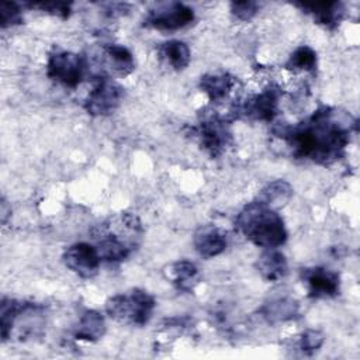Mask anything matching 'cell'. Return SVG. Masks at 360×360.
<instances>
[{"mask_svg": "<svg viewBox=\"0 0 360 360\" xmlns=\"http://www.w3.org/2000/svg\"><path fill=\"white\" fill-rule=\"evenodd\" d=\"M356 131V118L330 105L316 108L295 125L277 124L273 128V134L290 146L292 156L322 166L332 165L345 155Z\"/></svg>", "mask_w": 360, "mask_h": 360, "instance_id": "obj_1", "label": "cell"}, {"mask_svg": "<svg viewBox=\"0 0 360 360\" xmlns=\"http://www.w3.org/2000/svg\"><path fill=\"white\" fill-rule=\"evenodd\" d=\"M143 226L138 215L118 212L91 228V238L101 262L121 263L141 245Z\"/></svg>", "mask_w": 360, "mask_h": 360, "instance_id": "obj_2", "label": "cell"}, {"mask_svg": "<svg viewBox=\"0 0 360 360\" xmlns=\"http://www.w3.org/2000/svg\"><path fill=\"white\" fill-rule=\"evenodd\" d=\"M238 231L253 245L263 249H277L287 240V229L277 210L253 200L236 215Z\"/></svg>", "mask_w": 360, "mask_h": 360, "instance_id": "obj_3", "label": "cell"}, {"mask_svg": "<svg viewBox=\"0 0 360 360\" xmlns=\"http://www.w3.org/2000/svg\"><path fill=\"white\" fill-rule=\"evenodd\" d=\"M155 307L153 295L142 288L115 294L105 301V312L111 319L132 326L146 325L152 318Z\"/></svg>", "mask_w": 360, "mask_h": 360, "instance_id": "obj_4", "label": "cell"}, {"mask_svg": "<svg viewBox=\"0 0 360 360\" xmlns=\"http://www.w3.org/2000/svg\"><path fill=\"white\" fill-rule=\"evenodd\" d=\"M190 135L198 142L200 148L212 159L224 155L226 149L232 145L233 139L231 122L214 110L200 114L197 125L190 128Z\"/></svg>", "mask_w": 360, "mask_h": 360, "instance_id": "obj_5", "label": "cell"}, {"mask_svg": "<svg viewBox=\"0 0 360 360\" xmlns=\"http://www.w3.org/2000/svg\"><path fill=\"white\" fill-rule=\"evenodd\" d=\"M87 59L82 53L53 49L46 59V76L69 89L77 87L87 75Z\"/></svg>", "mask_w": 360, "mask_h": 360, "instance_id": "obj_6", "label": "cell"}, {"mask_svg": "<svg viewBox=\"0 0 360 360\" xmlns=\"http://www.w3.org/2000/svg\"><path fill=\"white\" fill-rule=\"evenodd\" d=\"M124 98V89L105 73L94 77L91 90L84 98L83 108L91 117H105L112 114Z\"/></svg>", "mask_w": 360, "mask_h": 360, "instance_id": "obj_7", "label": "cell"}, {"mask_svg": "<svg viewBox=\"0 0 360 360\" xmlns=\"http://www.w3.org/2000/svg\"><path fill=\"white\" fill-rule=\"evenodd\" d=\"M281 94V89L271 83L262 91L250 94L243 101H240L235 108V117L252 121L271 122L277 115Z\"/></svg>", "mask_w": 360, "mask_h": 360, "instance_id": "obj_8", "label": "cell"}, {"mask_svg": "<svg viewBox=\"0 0 360 360\" xmlns=\"http://www.w3.org/2000/svg\"><path fill=\"white\" fill-rule=\"evenodd\" d=\"M194 17V10L187 4L179 1L159 3L146 13L143 25L159 31H176L191 24Z\"/></svg>", "mask_w": 360, "mask_h": 360, "instance_id": "obj_9", "label": "cell"}, {"mask_svg": "<svg viewBox=\"0 0 360 360\" xmlns=\"http://www.w3.org/2000/svg\"><path fill=\"white\" fill-rule=\"evenodd\" d=\"M65 266L82 278L94 277L101 264V257L94 245L87 242H77L70 245L62 255Z\"/></svg>", "mask_w": 360, "mask_h": 360, "instance_id": "obj_10", "label": "cell"}, {"mask_svg": "<svg viewBox=\"0 0 360 360\" xmlns=\"http://www.w3.org/2000/svg\"><path fill=\"white\" fill-rule=\"evenodd\" d=\"M302 283L309 298H333L340 291V276L338 271L323 266H314L301 270Z\"/></svg>", "mask_w": 360, "mask_h": 360, "instance_id": "obj_11", "label": "cell"}, {"mask_svg": "<svg viewBox=\"0 0 360 360\" xmlns=\"http://www.w3.org/2000/svg\"><path fill=\"white\" fill-rule=\"evenodd\" d=\"M197 253L204 259H212L225 252L228 245L226 233L215 225H201L193 238Z\"/></svg>", "mask_w": 360, "mask_h": 360, "instance_id": "obj_12", "label": "cell"}, {"mask_svg": "<svg viewBox=\"0 0 360 360\" xmlns=\"http://www.w3.org/2000/svg\"><path fill=\"white\" fill-rule=\"evenodd\" d=\"M304 13L309 14L316 24L328 30H335L345 17V6L340 1H319V3H294Z\"/></svg>", "mask_w": 360, "mask_h": 360, "instance_id": "obj_13", "label": "cell"}, {"mask_svg": "<svg viewBox=\"0 0 360 360\" xmlns=\"http://www.w3.org/2000/svg\"><path fill=\"white\" fill-rule=\"evenodd\" d=\"M165 274L180 292H191L201 280L198 267L188 260H179L169 264Z\"/></svg>", "mask_w": 360, "mask_h": 360, "instance_id": "obj_14", "label": "cell"}, {"mask_svg": "<svg viewBox=\"0 0 360 360\" xmlns=\"http://www.w3.org/2000/svg\"><path fill=\"white\" fill-rule=\"evenodd\" d=\"M200 89L204 91L211 103L224 101L235 89L236 77L228 72L207 73L200 79Z\"/></svg>", "mask_w": 360, "mask_h": 360, "instance_id": "obj_15", "label": "cell"}, {"mask_svg": "<svg viewBox=\"0 0 360 360\" xmlns=\"http://www.w3.org/2000/svg\"><path fill=\"white\" fill-rule=\"evenodd\" d=\"M107 326L104 316L94 309H87L79 318V322L73 328V338L83 342H97L105 335Z\"/></svg>", "mask_w": 360, "mask_h": 360, "instance_id": "obj_16", "label": "cell"}, {"mask_svg": "<svg viewBox=\"0 0 360 360\" xmlns=\"http://www.w3.org/2000/svg\"><path fill=\"white\" fill-rule=\"evenodd\" d=\"M104 63L112 75L128 76L135 70V59L132 52L120 44H107L103 46Z\"/></svg>", "mask_w": 360, "mask_h": 360, "instance_id": "obj_17", "label": "cell"}, {"mask_svg": "<svg viewBox=\"0 0 360 360\" xmlns=\"http://www.w3.org/2000/svg\"><path fill=\"white\" fill-rule=\"evenodd\" d=\"M259 312L269 323L285 322L298 316L300 305L291 297H278L264 302Z\"/></svg>", "mask_w": 360, "mask_h": 360, "instance_id": "obj_18", "label": "cell"}, {"mask_svg": "<svg viewBox=\"0 0 360 360\" xmlns=\"http://www.w3.org/2000/svg\"><path fill=\"white\" fill-rule=\"evenodd\" d=\"M256 269L266 281H278L287 274L288 264L281 252L276 249H264V252L257 257Z\"/></svg>", "mask_w": 360, "mask_h": 360, "instance_id": "obj_19", "label": "cell"}, {"mask_svg": "<svg viewBox=\"0 0 360 360\" xmlns=\"http://www.w3.org/2000/svg\"><path fill=\"white\" fill-rule=\"evenodd\" d=\"M158 52L160 58L174 70L186 69L191 59V53L187 44L179 39H170L160 44Z\"/></svg>", "mask_w": 360, "mask_h": 360, "instance_id": "obj_20", "label": "cell"}, {"mask_svg": "<svg viewBox=\"0 0 360 360\" xmlns=\"http://www.w3.org/2000/svg\"><path fill=\"white\" fill-rule=\"evenodd\" d=\"M292 197V186L285 180H274L264 186L256 200L269 205L273 210L284 207Z\"/></svg>", "mask_w": 360, "mask_h": 360, "instance_id": "obj_21", "label": "cell"}, {"mask_svg": "<svg viewBox=\"0 0 360 360\" xmlns=\"http://www.w3.org/2000/svg\"><path fill=\"white\" fill-rule=\"evenodd\" d=\"M316 52L308 45H300L292 51L284 68L292 73H312L316 69Z\"/></svg>", "mask_w": 360, "mask_h": 360, "instance_id": "obj_22", "label": "cell"}, {"mask_svg": "<svg viewBox=\"0 0 360 360\" xmlns=\"http://www.w3.org/2000/svg\"><path fill=\"white\" fill-rule=\"evenodd\" d=\"M22 301L3 297L0 302V330H1V340L6 342L11 338L13 325L15 321V316L21 308Z\"/></svg>", "mask_w": 360, "mask_h": 360, "instance_id": "obj_23", "label": "cell"}, {"mask_svg": "<svg viewBox=\"0 0 360 360\" xmlns=\"http://www.w3.org/2000/svg\"><path fill=\"white\" fill-rule=\"evenodd\" d=\"M325 336L321 330L316 329H308L302 332L295 343V347L305 356H312L315 352L319 350V347L323 345Z\"/></svg>", "mask_w": 360, "mask_h": 360, "instance_id": "obj_24", "label": "cell"}, {"mask_svg": "<svg viewBox=\"0 0 360 360\" xmlns=\"http://www.w3.org/2000/svg\"><path fill=\"white\" fill-rule=\"evenodd\" d=\"M24 21L21 7L14 1H3L0 4V25L1 28H8L18 25Z\"/></svg>", "mask_w": 360, "mask_h": 360, "instance_id": "obj_25", "label": "cell"}, {"mask_svg": "<svg viewBox=\"0 0 360 360\" xmlns=\"http://www.w3.org/2000/svg\"><path fill=\"white\" fill-rule=\"evenodd\" d=\"M28 7L39 8L44 13H48L51 15L59 17V18H68L72 13V3L66 1H37V3H28Z\"/></svg>", "mask_w": 360, "mask_h": 360, "instance_id": "obj_26", "label": "cell"}, {"mask_svg": "<svg viewBox=\"0 0 360 360\" xmlns=\"http://www.w3.org/2000/svg\"><path fill=\"white\" fill-rule=\"evenodd\" d=\"M260 4L256 1H232L229 4L231 14L240 21H250L259 11Z\"/></svg>", "mask_w": 360, "mask_h": 360, "instance_id": "obj_27", "label": "cell"}, {"mask_svg": "<svg viewBox=\"0 0 360 360\" xmlns=\"http://www.w3.org/2000/svg\"><path fill=\"white\" fill-rule=\"evenodd\" d=\"M0 212H1V222L6 224L7 217L11 214V207L7 204V201H6L4 197L1 198V202H0Z\"/></svg>", "mask_w": 360, "mask_h": 360, "instance_id": "obj_28", "label": "cell"}]
</instances>
